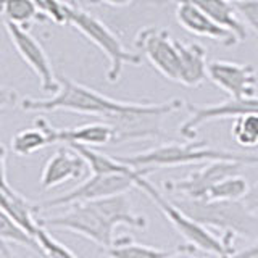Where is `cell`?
I'll use <instances>...</instances> for the list:
<instances>
[{
  "instance_id": "20",
  "label": "cell",
  "mask_w": 258,
  "mask_h": 258,
  "mask_svg": "<svg viewBox=\"0 0 258 258\" xmlns=\"http://www.w3.org/2000/svg\"><path fill=\"white\" fill-rule=\"evenodd\" d=\"M2 16L23 28L34 21H47L48 16L40 10L34 0H2Z\"/></svg>"
},
{
  "instance_id": "16",
  "label": "cell",
  "mask_w": 258,
  "mask_h": 258,
  "mask_svg": "<svg viewBox=\"0 0 258 258\" xmlns=\"http://www.w3.org/2000/svg\"><path fill=\"white\" fill-rule=\"evenodd\" d=\"M87 161L73 147L58 149L44 165L40 174V189L48 190L71 179H81L87 169Z\"/></svg>"
},
{
  "instance_id": "14",
  "label": "cell",
  "mask_w": 258,
  "mask_h": 258,
  "mask_svg": "<svg viewBox=\"0 0 258 258\" xmlns=\"http://www.w3.org/2000/svg\"><path fill=\"white\" fill-rule=\"evenodd\" d=\"M36 124L40 126L50 137L53 144L67 145H89V147H102V145L115 144V127L107 121H95L75 127H53L47 119L37 118Z\"/></svg>"
},
{
  "instance_id": "25",
  "label": "cell",
  "mask_w": 258,
  "mask_h": 258,
  "mask_svg": "<svg viewBox=\"0 0 258 258\" xmlns=\"http://www.w3.org/2000/svg\"><path fill=\"white\" fill-rule=\"evenodd\" d=\"M232 139L245 149L258 147V113H247L234 119Z\"/></svg>"
},
{
  "instance_id": "12",
  "label": "cell",
  "mask_w": 258,
  "mask_h": 258,
  "mask_svg": "<svg viewBox=\"0 0 258 258\" xmlns=\"http://www.w3.org/2000/svg\"><path fill=\"white\" fill-rule=\"evenodd\" d=\"M189 110V118L179 126V134L185 141H194L197 137V129L205 123L216 119H236L247 113H258V95L252 97H229L228 100L207 107H194L185 103Z\"/></svg>"
},
{
  "instance_id": "17",
  "label": "cell",
  "mask_w": 258,
  "mask_h": 258,
  "mask_svg": "<svg viewBox=\"0 0 258 258\" xmlns=\"http://www.w3.org/2000/svg\"><path fill=\"white\" fill-rule=\"evenodd\" d=\"M2 212L8 215L13 221L21 224L29 234L36 237V234L40 228V221L36 218V213H39L37 204L28 200L18 190L13 189V185L8 182L7 177V147L2 145Z\"/></svg>"
},
{
  "instance_id": "1",
  "label": "cell",
  "mask_w": 258,
  "mask_h": 258,
  "mask_svg": "<svg viewBox=\"0 0 258 258\" xmlns=\"http://www.w3.org/2000/svg\"><path fill=\"white\" fill-rule=\"evenodd\" d=\"M153 173L152 168H142L139 176L136 177V187L141 189L147 196L155 207L160 210L166 220L171 223L173 228L181 234V236L189 242V245L205 250V252L218 255V256H231L236 255L237 250H234V239L236 234L223 232L221 237H216L212 231H208L205 224L194 220L192 216L181 210L174 204V200H169L165 197L155 185H153L147 176Z\"/></svg>"
},
{
  "instance_id": "24",
  "label": "cell",
  "mask_w": 258,
  "mask_h": 258,
  "mask_svg": "<svg viewBox=\"0 0 258 258\" xmlns=\"http://www.w3.org/2000/svg\"><path fill=\"white\" fill-rule=\"evenodd\" d=\"M0 239H2V242H7V244H15V245L32 248L42 255L37 239L24 229L21 224L13 221L12 218L5 215L4 212L0 215Z\"/></svg>"
},
{
  "instance_id": "4",
  "label": "cell",
  "mask_w": 258,
  "mask_h": 258,
  "mask_svg": "<svg viewBox=\"0 0 258 258\" xmlns=\"http://www.w3.org/2000/svg\"><path fill=\"white\" fill-rule=\"evenodd\" d=\"M174 204L194 220L232 232L245 239H258V213L252 212L240 200H210V199H174Z\"/></svg>"
},
{
  "instance_id": "6",
  "label": "cell",
  "mask_w": 258,
  "mask_h": 258,
  "mask_svg": "<svg viewBox=\"0 0 258 258\" xmlns=\"http://www.w3.org/2000/svg\"><path fill=\"white\" fill-rule=\"evenodd\" d=\"M70 24L107 55V58H108L107 81L108 83H116L121 78L124 64H134V67L136 64H141L142 55L126 50L115 32H113L103 21L95 18L91 13L79 10V8L71 5Z\"/></svg>"
},
{
  "instance_id": "3",
  "label": "cell",
  "mask_w": 258,
  "mask_h": 258,
  "mask_svg": "<svg viewBox=\"0 0 258 258\" xmlns=\"http://www.w3.org/2000/svg\"><path fill=\"white\" fill-rule=\"evenodd\" d=\"M123 163L134 168H174L185 165L205 163L212 160H232L244 165H256V155L231 152L224 149L210 147L205 142H168L150 150L133 153L127 157H118Z\"/></svg>"
},
{
  "instance_id": "31",
  "label": "cell",
  "mask_w": 258,
  "mask_h": 258,
  "mask_svg": "<svg viewBox=\"0 0 258 258\" xmlns=\"http://www.w3.org/2000/svg\"><path fill=\"white\" fill-rule=\"evenodd\" d=\"M237 256H250V258H256L258 256V239H255V242L252 245H248L244 250H239L236 252Z\"/></svg>"
},
{
  "instance_id": "10",
  "label": "cell",
  "mask_w": 258,
  "mask_h": 258,
  "mask_svg": "<svg viewBox=\"0 0 258 258\" xmlns=\"http://www.w3.org/2000/svg\"><path fill=\"white\" fill-rule=\"evenodd\" d=\"M7 34L10 37L12 45L16 48V52L21 56V60L34 71L37 76L40 89L45 94H55L60 87V79L55 76L53 67L50 63V58L45 53L44 47L37 42L34 36H31L26 28L18 26L12 21H5Z\"/></svg>"
},
{
  "instance_id": "13",
  "label": "cell",
  "mask_w": 258,
  "mask_h": 258,
  "mask_svg": "<svg viewBox=\"0 0 258 258\" xmlns=\"http://www.w3.org/2000/svg\"><path fill=\"white\" fill-rule=\"evenodd\" d=\"M208 79L229 97L256 95L258 76L248 63L213 60L208 63Z\"/></svg>"
},
{
  "instance_id": "19",
  "label": "cell",
  "mask_w": 258,
  "mask_h": 258,
  "mask_svg": "<svg viewBox=\"0 0 258 258\" xmlns=\"http://www.w3.org/2000/svg\"><path fill=\"white\" fill-rule=\"evenodd\" d=\"M157 2H166V0H157ZM171 2H177V0H171ZM190 2L200 7L218 24L229 29L239 39V42L247 40V26L240 20L234 2H231V0H190Z\"/></svg>"
},
{
  "instance_id": "8",
  "label": "cell",
  "mask_w": 258,
  "mask_h": 258,
  "mask_svg": "<svg viewBox=\"0 0 258 258\" xmlns=\"http://www.w3.org/2000/svg\"><path fill=\"white\" fill-rule=\"evenodd\" d=\"M142 168H133L127 173H110V174H92L83 181L75 189L68 190L60 197L50 199L42 204H37V210H50L55 207H68L76 202L97 200L115 194L127 192L136 187V177L139 176Z\"/></svg>"
},
{
  "instance_id": "29",
  "label": "cell",
  "mask_w": 258,
  "mask_h": 258,
  "mask_svg": "<svg viewBox=\"0 0 258 258\" xmlns=\"http://www.w3.org/2000/svg\"><path fill=\"white\" fill-rule=\"evenodd\" d=\"M234 5L245 26L258 34V0H237Z\"/></svg>"
},
{
  "instance_id": "2",
  "label": "cell",
  "mask_w": 258,
  "mask_h": 258,
  "mask_svg": "<svg viewBox=\"0 0 258 258\" xmlns=\"http://www.w3.org/2000/svg\"><path fill=\"white\" fill-rule=\"evenodd\" d=\"M60 87L48 99H23L21 108L26 111H56L67 110L79 115H91L107 119L115 113L129 110L134 102L115 100L67 76H60Z\"/></svg>"
},
{
  "instance_id": "5",
  "label": "cell",
  "mask_w": 258,
  "mask_h": 258,
  "mask_svg": "<svg viewBox=\"0 0 258 258\" xmlns=\"http://www.w3.org/2000/svg\"><path fill=\"white\" fill-rule=\"evenodd\" d=\"M182 105L184 102L181 99H171L161 103L134 102L129 110L115 113L105 121L115 127V144L144 139L160 141L166 139L163 126H161L165 116L181 110Z\"/></svg>"
},
{
  "instance_id": "11",
  "label": "cell",
  "mask_w": 258,
  "mask_h": 258,
  "mask_svg": "<svg viewBox=\"0 0 258 258\" xmlns=\"http://www.w3.org/2000/svg\"><path fill=\"white\" fill-rule=\"evenodd\" d=\"M242 166H244V163L232 160L205 161L204 166L194 169L182 179L166 181L165 189L168 192H173L187 199H207L208 192L212 190L215 184H218L231 174L239 173Z\"/></svg>"
},
{
  "instance_id": "15",
  "label": "cell",
  "mask_w": 258,
  "mask_h": 258,
  "mask_svg": "<svg viewBox=\"0 0 258 258\" xmlns=\"http://www.w3.org/2000/svg\"><path fill=\"white\" fill-rule=\"evenodd\" d=\"M174 15L176 21L194 36L208 37L224 47L239 44V39L229 29L223 28L213 18H210L200 7H197L190 0H177Z\"/></svg>"
},
{
  "instance_id": "35",
  "label": "cell",
  "mask_w": 258,
  "mask_h": 258,
  "mask_svg": "<svg viewBox=\"0 0 258 258\" xmlns=\"http://www.w3.org/2000/svg\"><path fill=\"white\" fill-rule=\"evenodd\" d=\"M231 2H237V0H231Z\"/></svg>"
},
{
  "instance_id": "7",
  "label": "cell",
  "mask_w": 258,
  "mask_h": 258,
  "mask_svg": "<svg viewBox=\"0 0 258 258\" xmlns=\"http://www.w3.org/2000/svg\"><path fill=\"white\" fill-rule=\"evenodd\" d=\"M70 208L63 215L39 220L40 224L47 228L67 229L79 234L89 240L95 242L97 245L108 248L115 240V228L107 215H105L94 200L76 202L68 205Z\"/></svg>"
},
{
  "instance_id": "30",
  "label": "cell",
  "mask_w": 258,
  "mask_h": 258,
  "mask_svg": "<svg viewBox=\"0 0 258 258\" xmlns=\"http://www.w3.org/2000/svg\"><path fill=\"white\" fill-rule=\"evenodd\" d=\"M242 202H244L252 212L258 213V182H255L252 187H248V190L244 196V199H242Z\"/></svg>"
},
{
  "instance_id": "33",
  "label": "cell",
  "mask_w": 258,
  "mask_h": 258,
  "mask_svg": "<svg viewBox=\"0 0 258 258\" xmlns=\"http://www.w3.org/2000/svg\"><path fill=\"white\" fill-rule=\"evenodd\" d=\"M87 2H97V0H87Z\"/></svg>"
},
{
  "instance_id": "21",
  "label": "cell",
  "mask_w": 258,
  "mask_h": 258,
  "mask_svg": "<svg viewBox=\"0 0 258 258\" xmlns=\"http://www.w3.org/2000/svg\"><path fill=\"white\" fill-rule=\"evenodd\" d=\"M184 250H166V248H158L153 245L147 244H141V242H136L133 237L129 236H121L115 237L111 247H108V255L111 256H173L177 253H182Z\"/></svg>"
},
{
  "instance_id": "27",
  "label": "cell",
  "mask_w": 258,
  "mask_h": 258,
  "mask_svg": "<svg viewBox=\"0 0 258 258\" xmlns=\"http://www.w3.org/2000/svg\"><path fill=\"white\" fill-rule=\"evenodd\" d=\"M36 239L39 242L40 252L45 256H56V258H73L76 256V252H73L64 244L56 240L50 232L47 231V226L40 224V228L36 234Z\"/></svg>"
},
{
  "instance_id": "22",
  "label": "cell",
  "mask_w": 258,
  "mask_h": 258,
  "mask_svg": "<svg viewBox=\"0 0 258 258\" xmlns=\"http://www.w3.org/2000/svg\"><path fill=\"white\" fill-rule=\"evenodd\" d=\"M70 147H73L78 153H81V155L84 157L92 174L127 173L134 168V166L123 163L118 157L105 155V153L97 152L94 147H89V145H70Z\"/></svg>"
},
{
  "instance_id": "26",
  "label": "cell",
  "mask_w": 258,
  "mask_h": 258,
  "mask_svg": "<svg viewBox=\"0 0 258 258\" xmlns=\"http://www.w3.org/2000/svg\"><path fill=\"white\" fill-rule=\"evenodd\" d=\"M248 190V184L245 177H242L239 173L224 177L223 181L215 184L212 190L208 192L210 200H240Z\"/></svg>"
},
{
  "instance_id": "18",
  "label": "cell",
  "mask_w": 258,
  "mask_h": 258,
  "mask_svg": "<svg viewBox=\"0 0 258 258\" xmlns=\"http://www.w3.org/2000/svg\"><path fill=\"white\" fill-rule=\"evenodd\" d=\"M181 71L179 84L187 87H199L208 79L207 48L200 44H182L179 42Z\"/></svg>"
},
{
  "instance_id": "9",
  "label": "cell",
  "mask_w": 258,
  "mask_h": 258,
  "mask_svg": "<svg viewBox=\"0 0 258 258\" xmlns=\"http://www.w3.org/2000/svg\"><path fill=\"white\" fill-rule=\"evenodd\" d=\"M136 47L165 79L179 83V40L169 34V31L155 26L144 28L136 36Z\"/></svg>"
},
{
  "instance_id": "28",
  "label": "cell",
  "mask_w": 258,
  "mask_h": 258,
  "mask_svg": "<svg viewBox=\"0 0 258 258\" xmlns=\"http://www.w3.org/2000/svg\"><path fill=\"white\" fill-rule=\"evenodd\" d=\"M34 2L55 24H60V26L70 24V4L63 2V0H34Z\"/></svg>"
},
{
  "instance_id": "32",
  "label": "cell",
  "mask_w": 258,
  "mask_h": 258,
  "mask_svg": "<svg viewBox=\"0 0 258 258\" xmlns=\"http://www.w3.org/2000/svg\"><path fill=\"white\" fill-rule=\"evenodd\" d=\"M100 2L111 5V7H126L129 4H133L134 0H100Z\"/></svg>"
},
{
  "instance_id": "23",
  "label": "cell",
  "mask_w": 258,
  "mask_h": 258,
  "mask_svg": "<svg viewBox=\"0 0 258 258\" xmlns=\"http://www.w3.org/2000/svg\"><path fill=\"white\" fill-rule=\"evenodd\" d=\"M47 145H52L50 137L42 127L36 124V127H28L16 133L10 141V150L18 157H29L45 149Z\"/></svg>"
},
{
  "instance_id": "34",
  "label": "cell",
  "mask_w": 258,
  "mask_h": 258,
  "mask_svg": "<svg viewBox=\"0 0 258 258\" xmlns=\"http://www.w3.org/2000/svg\"><path fill=\"white\" fill-rule=\"evenodd\" d=\"M256 165H258V155H256Z\"/></svg>"
}]
</instances>
